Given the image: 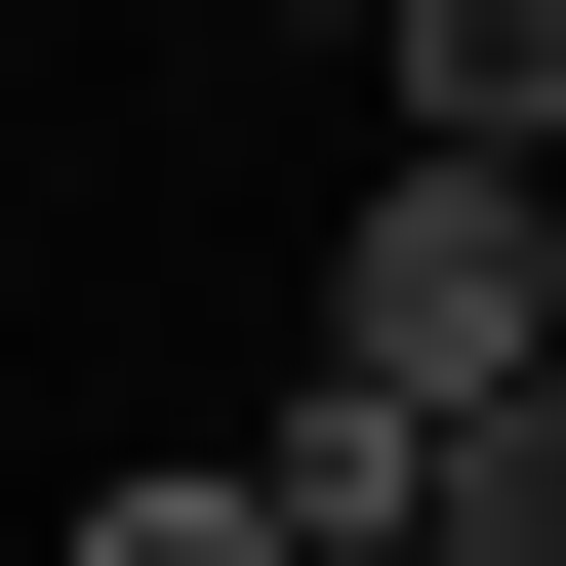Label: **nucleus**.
<instances>
[{
    "label": "nucleus",
    "instance_id": "1",
    "mask_svg": "<svg viewBox=\"0 0 566 566\" xmlns=\"http://www.w3.org/2000/svg\"><path fill=\"white\" fill-rule=\"evenodd\" d=\"M324 365L365 405H526L566 365V163H405L365 243H324Z\"/></svg>",
    "mask_w": 566,
    "mask_h": 566
},
{
    "label": "nucleus",
    "instance_id": "2",
    "mask_svg": "<svg viewBox=\"0 0 566 566\" xmlns=\"http://www.w3.org/2000/svg\"><path fill=\"white\" fill-rule=\"evenodd\" d=\"M243 485H283L324 566H446V405H365V365H283V446H243Z\"/></svg>",
    "mask_w": 566,
    "mask_h": 566
},
{
    "label": "nucleus",
    "instance_id": "3",
    "mask_svg": "<svg viewBox=\"0 0 566 566\" xmlns=\"http://www.w3.org/2000/svg\"><path fill=\"white\" fill-rule=\"evenodd\" d=\"M405 41V163H566V0H365Z\"/></svg>",
    "mask_w": 566,
    "mask_h": 566
},
{
    "label": "nucleus",
    "instance_id": "4",
    "mask_svg": "<svg viewBox=\"0 0 566 566\" xmlns=\"http://www.w3.org/2000/svg\"><path fill=\"white\" fill-rule=\"evenodd\" d=\"M41 566H324V526H283V485H243V446H122V485H82V526H41Z\"/></svg>",
    "mask_w": 566,
    "mask_h": 566
},
{
    "label": "nucleus",
    "instance_id": "5",
    "mask_svg": "<svg viewBox=\"0 0 566 566\" xmlns=\"http://www.w3.org/2000/svg\"><path fill=\"white\" fill-rule=\"evenodd\" d=\"M446 566H566V365H526V405H446Z\"/></svg>",
    "mask_w": 566,
    "mask_h": 566
},
{
    "label": "nucleus",
    "instance_id": "6",
    "mask_svg": "<svg viewBox=\"0 0 566 566\" xmlns=\"http://www.w3.org/2000/svg\"><path fill=\"white\" fill-rule=\"evenodd\" d=\"M283 41H365V0H283Z\"/></svg>",
    "mask_w": 566,
    "mask_h": 566
}]
</instances>
